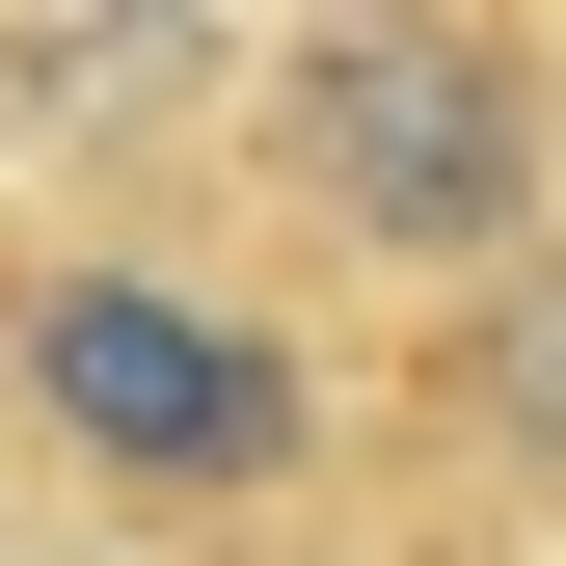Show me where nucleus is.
Returning <instances> with one entry per match:
<instances>
[{"label": "nucleus", "instance_id": "1", "mask_svg": "<svg viewBox=\"0 0 566 566\" xmlns=\"http://www.w3.org/2000/svg\"><path fill=\"white\" fill-rule=\"evenodd\" d=\"M297 189L350 243H513V189H539V82L485 28H324L297 54Z\"/></svg>", "mask_w": 566, "mask_h": 566}, {"label": "nucleus", "instance_id": "2", "mask_svg": "<svg viewBox=\"0 0 566 566\" xmlns=\"http://www.w3.org/2000/svg\"><path fill=\"white\" fill-rule=\"evenodd\" d=\"M28 405H54L82 459H135V485L297 459V350L217 324V297H135V270H54V297H28Z\"/></svg>", "mask_w": 566, "mask_h": 566}, {"label": "nucleus", "instance_id": "3", "mask_svg": "<svg viewBox=\"0 0 566 566\" xmlns=\"http://www.w3.org/2000/svg\"><path fill=\"white\" fill-rule=\"evenodd\" d=\"M485 405H513V432H566V270H513V324H485Z\"/></svg>", "mask_w": 566, "mask_h": 566}]
</instances>
